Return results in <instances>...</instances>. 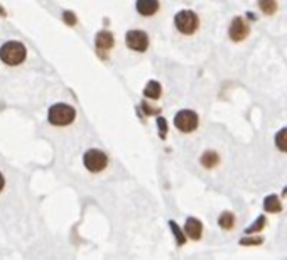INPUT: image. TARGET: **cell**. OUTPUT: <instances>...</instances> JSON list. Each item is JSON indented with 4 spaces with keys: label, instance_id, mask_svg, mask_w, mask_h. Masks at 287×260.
<instances>
[{
    "label": "cell",
    "instance_id": "13",
    "mask_svg": "<svg viewBox=\"0 0 287 260\" xmlns=\"http://www.w3.org/2000/svg\"><path fill=\"white\" fill-rule=\"evenodd\" d=\"M160 92H162V88H160V85L157 81H149L147 86L144 88V95L147 98H151V100H157V98L160 97Z\"/></svg>",
    "mask_w": 287,
    "mask_h": 260
},
{
    "label": "cell",
    "instance_id": "14",
    "mask_svg": "<svg viewBox=\"0 0 287 260\" xmlns=\"http://www.w3.org/2000/svg\"><path fill=\"white\" fill-rule=\"evenodd\" d=\"M218 225L223 230H231L235 227V215L231 211H223L222 216L218 218Z\"/></svg>",
    "mask_w": 287,
    "mask_h": 260
},
{
    "label": "cell",
    "instance_id": "12",
    "mask_svg": "<svg viewBox=\"0 0 287 260\" xmlns=\"http://www.w3.org/2000/svg\"><path fill=\"white\" fill-rule=\"evenodd\" d=\"M263 210L269 211V213H279L282 210V203L281 199H279V196L275 195H270L267 196L265 199H263Z\"/></svg>",
    "mask_w": 287,
    "mask_h": 260
},
{
    "label": "cell",
    "instance_id": "3",
    "mask_svg": "<svg viewBox=\"0 0 287 260\" xmlns=\"http://www.w3.org/2000/svg\"><path fill=\"white\" fill-rule=\"evenodd\" d=\"M174 26L181 34L191 35L198 31L199 27V17L196 15V12L192 10H179L174 15Z\"/></svg>",
    "mask_w": 287,
    "mask_h": 260
},
{
    "label": "cell",
    "instance_id": "22",
    "mask_svg": "<svg viewBox=\"0 0 287 260\" xmlns=\"http://www.w3.org/2000/svg\"><path fill=\"white\" fill-rule=\"evenodd\" d=\"M3 183H5V181H3V176L0 174V191H2V188H3Z\"/></svg>",
    "mask_w": 287,
    "mask_h": 260
},
{
    "label": "cell",
    "instance_id": "5",
    "mask_svg": "<svg viewBox=\"0 0 287 260\" xmlns=\"http://www.w3.org/2000/svg\"><path fill=\"white\" fill-rule=\"evenodd\" d=\"M198 124H199V118L196 115V112H192V110H181L174 117L176 129L184 133H190L192 130H196Z\"/></svg>",
    "mask_w": 287,
    "mask_h": 260
},
{
    "label": "cell",
    "instance_id": "17",
    "mask_svg": "<svg viewBox=\"0 0 287 260\" xmlns=\"http://www.w3.org/2000/svg\"><path fill=\"white\" fill-rule=\"evenodd\" d=\"M258 9H260L263 14L270 15V14H274L275 9H277V3L272 2V0H262V2H258Z\"/></svg>",
    "mask_w": 287,
    "mask_h": 260
},
{
    "label": "cell",
    "instance_id": "9",
    "mask_svg": "<svg viewBox=\"0 0 287 260\" xmlns=\"http://www.w3.org/2000/svg\"><path fill=\"white\" fill-rule=\"evenodd\" d=\"M135 9L144 17H151V15H154L159 10V2L157 0H139L135 3Z\"/></svg>",
    "mask_w": 287,
    "mask_h": 260
},
{
    "label": "cell",
    "instance_id": "18",
    "mask_svg": "<svg viewBox=\"0 0 287 260\" xmlns=\"http://www.w3.org/2000/svg\"><path fill=\"white\" fill-rule=\"evenodd\" d=\"M169 227L172 228V233H174L176 240H178V245H184V243H186V236H184L183 230H181V228L178 227V223H176V222H169Z\"/></svg>",
    "mask_w": 287,
    "mask_h": 260
},
{
    "label": "cell",
    "instance_id": "20",
    "mask_svg": "<svg viewBox=\"0 0 287 260\" xmlns=\"http://www.w3.org/2000/svg\"><path fill=\"white\" fill-rule=\"evenodd\" d=\"M157 125H159V133H160V137H166V132H167L166 118H157Z\"/></svg>",
    "mask_w": 287,
    "mask_h": 260
},
{
    "label": "cell",
    "instance_id": "4",
    "mask_svg": "<svg viewBox=\"0 0 287 260\" xmlns=\"http://www.w3.org/2000/svg\"><path fill=\"white\" fill-rule=\"evenodd\" d=\"M83 164L90 172H100L108 165V157L98 149H90L83 156Z\"/></svg>",
    "mask_w": 287,
    "mask_h": 260
},
{
    "label": "cell",
    "instance_id": "15",
    "mask_svg": "<svg viewBox=\"0 0 287 260\" xmlns=\"http://www.w3.org/2000/svg\"><path fill=\"white\" fill-rule=\"evenodd\" d=\"M275 147L279 149L281 152H287V127L286 129H281L277 133H275Z\"/></svg>",
    "mask_w": 287,
    "mask_h": 260
},
{
    "label": "cell",
    "instance_id": "11",
    "mask_svg": "<svg viewBox=\"0 0 287 260\" xmlns=\"http://www.w3.org/2000/svg\"><path fill=\"white\" fill-rule=\"evenodd\" d=\"M199 162H201L203 167L213 169L215 165L220 162V156L215 151H206V152L201 154V157H199Z\"/></svg>",
    "mask_w": 287,
    "mask_h": 260
},
{
    "label": "cell",
    "instance_id": "1",
    "mask_svg": "<svg viewBox=\"0 0 287 260\" xmlns=\"http://www.w3.org/2000/svg\"><path fill=\"white\" fill-rule=\"evenodd\" d=\"M0 59H2L5 65L15 66L21 65L26 59V47L22 42L17 41H9L0 47Z\"/></svg>",
    "mask_w": 287,
    "mask_h": 260
},
{
    "label": "cell",
    "instance_id": "16",
    "mask_svg": "<svg viewBox=\"0 0 287 260\" xmlns=\"http://www.w3.org/2000/svg\"><path fill=\"white\" fill-rule=\"evenodd\" d=\"M263 227H265V216H258V218L254 222V225H250V227L247 228L245 233H247V235H250V233H257V231L263 230Z\"/></svg>",
    "mask_w": 287,
    "mask_h": 260
},
{
    "label": "cell",
    "instance_id": "6",
    "mask_svg": "<svg viewBox=\"0 0 287 260\" xmlns=\"http://www.w3.org/2000/svg\"><path fill=\"white\" fill-rule=\"evenodd\" d=\"M125 42L130 47L132 51H137V53H144L149 47V35L144 32V31L133 29L128 31L127 35H125Z\"/></svg>",
    "mask_w": 287,
    "mask_h": 260
},
{
    "label": "cell",
    "instance_id": "10",
    "mask_svg": "<svg viewBox=\"0 0 287 260\" xmlns=\"http://www.w3.org/2000/svg\"><path fill=\"white\" fill-rule=\"evenodd\" d=\"M95 44L98 49L101 51H108L112 49L113 44H115V39H113V34L108 32V31H100L95 37Z\"/></svg>",
    "mask_w": 287,
    "mask_h": 260
},
{
    "label": "cell",
    "instance_id": "19",
    "mask_svg": "<svg viewBox=\"0 0 287 260\" xmlns=\"http://www.w3.org/2000/svg\"><path fill=\"white\" fill-rule=\"evenodd\" d=\"M263 242L262 236H243L242 240H240V245L243 247H250V245H260Z\"/></svg>",
    "mask_w": 287,
    "mask_h": 260
},
{
    "label": "cell",
    "instance_id": "23",
    "mask_svg": "<svg viewBox=\"0 0 287 260\" xmlns=\"http://www.w3.org/2000/svg\"><path fill=\"white\" fill-rule=\"evenodd\" d=\"M282 193H284V196H287V186L284 188V191H282Z\"/></svg>",
    "mask_w": 287,
    "mask_h": 260
},
{
    "label": "cell",
    "instance_id": "8",
    "mask_svg": "<svg viewBox=\"0 0 287 260\" xmlns=\"http://www.w3.org/2000/svg\"><path fill=\"white\" fill-rule=\"evenodd\" d=\"M184 233L190 236L191 240H199L203 235V223L198 218H188L184 225Z\"/></svg>",
    "mask_w": 287,
    "mask_h": 260
},
{
    "label": "cell",
    "instance_id": "7",
    "mask_svg": "<svg viewBox=\"0 0 287 260\" xmlns=\"http://www.w3.org/2000/svg\"><path fill=\"white\" fill-rule=\"evenodd\" d=\"M249 34H250V26L243 17H235L231 21L230 27H228V35L235 42L243 41L245 37H249Z\"/></svg>",
    "mask_w": 287,
    "mask_h": 260
},
{
    "label": "cell",
    "instance_id": "2",
    "mask_svg": "<svg viewBox=\"0 0 287 260\" xmlns=\"http://www.w3.org/2000/svg\"><path fill=\"white\" fill-rule=\"evenodd\" d=\"M76 117V112L71 105L66 103H56L49 108L48 112V120L53 125H58V127H63V125H69Z\"/></svg>",
    "mask_w": 287,
    "mask_h": 260
},
{
    "label": "cell",
    "instance_id": "21",
    "mask_svg": "<svg viewBox=\"0 0 287 260\" xmlns=\"http://www.w3.org/2000/svg\"><path fill=\"white\" fill-rule=\"evenodd\" d=\"M64 21L68 22V24H74V22H76V19H74L73 12H64Z\"/></svg>",
    "mask_w": 287,
    "mask_h": 260
}]
</instances>
